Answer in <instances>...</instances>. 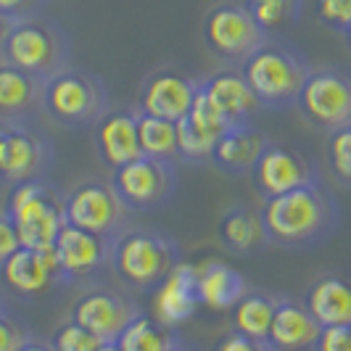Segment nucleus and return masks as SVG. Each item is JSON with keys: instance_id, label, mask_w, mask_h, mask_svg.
Wrapping results in <instances>:
<instances>
[{"instance_id": "nucleus-45", "label": "nucleus", "mask_w": 351, "mask_h": 351, "mask_svg": "<svg viewBox=\"0 0 351 351\" xmlns=\"http://www.w3.org/2000/svg\"><path fill=\"white\" fill-rule=\"evenodd\" d=\"M0 312H5V306H3V299H0Z\"/></svg>"}, {"instance_id": "nucleus-25", "label": "nucleus", "mask_w": 351, "mask_h": 351, "mask_svg": "<svg viewBox=\"0 0 351 351\" xmlns=\"http://www.w3.org/2000/svg\"><path fill=\"white\" fill-rule=\"evenodd\" d=\"M195 285H198L201 306L214 312H230L251 291L246 278L225 262L201 264L195 269Z\"/></svg>"}, {"instance_id": "nucleus-29", "label": "nucleus", "mask_w": 351, "mask_h": 351, "mask_svg": "<svg viewBox=\"0 0 351 351\" xmlns=\"http://www.w3.org/2000/svg\"><path fill=\"white\" fill-rule=\"evenodd\" d=\"M251 16L262 24L264 32L280 35L299 24L304 16V0H243Z\"/></svg>"}, {"instance_id": "nucleus-41", "label": "nucleus", "mask_w": 351, "mask_h": 351, "mask_svg": "<svg viewBox=\"0 0 351 351\" xmlns=\"http://www.w3.org/2000/svg\"><path fill=\"white\" fill-rule=\"evenodd\" d=\"M169 351H201L198 349V346H195V343H191V341H185V338H180V341H177L175 346H172V349Z\"/></svg>"}, {"instance_id": "nucleus-20", "label": "nucleus", "mask_w": 351, "mask_h": 351, "mask_svg": "<svg viewBox=\"0 0 351 351\" xmlns=\"http://www.w3.org/2000/svg\"><path fill=\"white\" fill-rule=\"evenodd\" d=\"M201 90L209 95V101L228 119L230 127L251 122V117L262 111L254 90L248 88L246 77L241 74L238 66H228L209 77H201Z\"/></svg>"}, {"instance_id": "nucleus-38", "label": "nucleus", "mask_w": 351, "mask_h": 351, "mask_svg": "<svg viewBox=\"0 0 351 351\" xmlns=\"http://www.w3.org/2000/svg\"><path fill=\"white\" fill-rule=\"evenodd\" d=\"M19 246H21V241H19L16 228H14L11 217L5 214V209H0V264L5 262Z\"/></svg>"}, {"instance_id": "nucleus-42", "label": "nucleus", "mask_w": 351, "mask_h": 351, "mask_svg": "<svg viewBox=\"0 0 351 351\" xmlns=\"http://www.w3.org/2000/svg\"><path fill=\"white\" fill-rule=\"evenodd\" d=\"M95 351H122V349H119V343H117V341H104Z\"/></svg>"}, {"instance_id": "nucleus-18", "label": "nucleus", "mask_w": 351, "mask_h": 351, "mask_svg": "<svg viewBox=\"0 0 351 351\" xmlns=\"http://www.w3.org/2000/svg\"><path fill=\"white\" fill-rule=\"evenodd\" d=\"M195 264L180 262L172 269V275L158 285L151 293V309L154 319L167 325V328H180L182 322H188L195 312L201 309L198 301V285H195Z\"/></svg>"}, {"instance_id": "nucleus-11", "label": "nucleus", "mask_w": 351, "mask_h": 351, "mask_svg": "<svg viewBox=\"0 0 351 351\" xmlns=\"http://www.w3.org/2000/svg\"><path fill=\"white\" fill-rule=\"evenodd\" d=\"M127 206L117 195L111 180H85L77 182L64 198V217L66 225L90 230L98 235L117 238L127 230Z\"/></svg>"}, {"instance_id": "nucleus-43", "label": "nucleus", "mask_w": 351, "mask_h": 351, "mask_svg": "<svg viewBox=\"0 0 351 351\" xmlns=\"http://www.w3.org/2000/svg\"><path fill=\"white\" fill-rule=\"evenodd\" d=\"M343 40H346V45H349V51H351V21H349V27L343 29Z\"/></svg>"}, {"instance_id": "nucleus-19", "label": "nucleus", "mask_w": 351, "mask_h": 351, "mask_svg": "<svg viewBox=\"0 0 351 351\" xmlns=\"http://www.w3.org/2000/svg\"><path fill=\"white\" fill-rule=\"evenodd\" d=\"M304 304L322 328H351V272L333 269L319 275L306 288Z\"/></svg>"}, {"instance_id": "nucleus-40", "label": "nucleus", "mask_w": 351, "mask_h": 351, "mask_svg": "<svg viewBox=\"0 0 351 351\" xmlns=\"http://www.w3.org/2000/svg\"><path fill=\"white\" fill-rule=\"evenodd\" d=\"M11 27H14V21L11 19H5L0 14V53H3V45H5V40H8V32H11Z\"/></svg>"}, {"instance_id": "nucleus-33", "label": "nucleus", "mask_w": 351, "mask_h": 351, "mask_svg": "<svg viewBox=\"0 0 351 351\" xmlns=\"http://www.w3.org/2000/svg\"><path fill=\"white\" fill-rule=\"evenodd\" d=\"M315 8L319 24L343 35V29L351 21V0H315Z\"/></svg>"}, {"instance_id": "nucleus-32", "label": "nucleus", "mask_w": 351, "mask_h": 351, "mask_svg": "<svg viewBox=\"0 0 351 351\" xmlns=\"http://www.w3.org/2000/svg\"><path fill=\"white\" fill-rule=\"evenodd\" d=\"M51 343L56 351H95L104 341L85 330L82 325H77L74 319H66L56 328Z\"/></svg>"}, {"instance_id": "nucleus-9", "label": "nucleus", "mask_w": 351, "mask_h": 351, "mask_svg": "<svg viewBox=\"0 0 351 351\" xmlns=\"http://www.w3.org/2000/svg\"><path fill=\"white\" fill-rule=\"evenodd\" d=\"M56 167V145L35 122H5L0 135V185L48 177Z\"/></svg>"}, {"instance_id": "nucleus-2", "label": "nucleus", "mask_w": 351, "mask_h": 351, "mask_svg": "<svg viewBox=\"0 0 351 351\" xmlns=\"http://www.w3.org/2000/svg\"><path fill=\"white\" fill-rule=\"evenodd\" d=\"M238 69L246 77L248 88L254 90L262 108L285 111L296 108L312 64L293 43L282 40L280 35H269L262 48L251 53Z\"/></svg>"}, {"instance_id": "nucleus-12", "label": "nucleus", "mask_w": 351, "mask_h": 351, "mask_svg": "<svg viewBox=\"0 0 351 351\" xmlns=\"http://www.w3.org/2000/svg\"><path fill=\"white\" fill-rule=\"evenodd\" d=\"M114 241L108 235H98L90 230L64 225L61 235L56 238V262L61 269V285L74 282H95L106 269H111V251Z\"/></svg>"}, {"instance_id": "nucleus-27", "label": "nucleus", "mask_w": 351, "mask_h": 351, "mask_svg": "<svg viewBox=\"0 0 351 351\" xmlns=\"http://www.w3.org/2000/svg\"><path fill=\"white\" fill-rule=\"evenodd\" d=\"M135 117H138V141H141L143 156L161 158L169 164H182L180 141H177V122L151 117V114L141 111L138 106H135Z\"/></svg>"}, {"instance_id": "nucleus-4", "label": "nucleus", "mask_w": 351, "mask_h": 351, "mask_svg": "<svg viewBox=\"0 0 351 351\" xmlns=\"http://www.w3.org/2000/svg\"><path fill=\"white\" fill-rule=\"evenodd\" d=\"M108 111V88L93 71L66 66L43 82V114L66 130H93Z\"/></svg>"}, {"instance_id": "nucleus-24", "label": "nucleus", "mask_w": 351, "mask_h": 351, "mask_svg": "<svg viewBox=\"0 0 351 351\" xmlns=\"http://www.w3.org/2000/svg\"><path fill=\"white\" fill-rule=\"evenodd\" d=\"M217 238L222 248L230 251L232 256H251L269 246L259 209H251L243 204H235L222 211L217 222Z\"/></svg>"}, {"instance_id": "nucleus-26", "label": "nucleus", "mask_w": 351, "mask_h": 351, "mask_svg": "<svg viewBox=\"0 0 351 351\" xmlns=\"http://www.w3.org/2000/svg\"><path fill=\"white\" fill-rule=\"evenodd\" d=\"M278 301H280V296H272L264 291H248L246 296L230 309L232 312V317H230L232 330L248 335V338H256V341H267Z\"/></svg>"}, {"instance_id": "nucleus-5", "label": "nucleus", "mask_w": 351, "mask_h": 351, "mask_svg": "<svg viewBox=\"0 0 351 351\" xmlns=\"http://www.w3.org/2000/svg\"><path fill=\"white\" fill-rule=\"evenodd\" d=\"M0 58L45 82L53 74L71 66L69 35L56 19L45 14L21 19L14 21Z\"/></svg>"}, {"instance_id": "nucleus-21", "label": "nucleus", "mask_w": 351, "mask_h": 351, "mask_svg": "<svg viewBox=\"0 0 351 351\" xmlns=\"http://www.w3.org/2000/svg\"><path fill=\"white\" fill-rule=\"evenodd\" d=\"M322 325L306 309V304L291 296H280L267 343L272 351H315Z\"/></svg>"}, {"instance_id": "nucleus-17", "label": "nucleus", "mask_w": 351, "mask_h": 351, "mask_svg": "<svg viewBox=\"0 0 351 351\" xmlns=\"http://www.w3.org/2000/svg\"><path fill=\"white\" fill-rule=\"evenodd\" d=\"M93 141L98 158L114 172L124 164L143 156L141 141H138V117L135 106L114 108L108 111L101 122L93 127Z\"/></svg>"}, {"instance_id": "nucleus-13", "label": "nucleus", "mask_w": 351, "mask_h": 351, "mask_svg": "<svg viewBox=\"0 0 351 351\" xmlns=\"http://www.w3.org/2000/svg\"><path fill=\"white\" fill-rule=\"evenodd\" d=\"M248 177H251L256 193L262 198H272V195L291 193L296 188L317 182L319 169L312 161V156H306L304 151L269 141Z\"/></svg>"}, {"instance_id": "nucleus-23", "label": "nucleus", "mask_w": 351, "mask_h": 351, "mask_svg": "<svg viewBox=\"0 0 351 351\" xmlns=\"http://www.w3.org/2000/svg\"><path fill=\"white\" fill-rule=\"evenodd\" d=\"M37 114H43V82L0 61V119L32 122Z\"/></svg>"}, {"instance_id": "nucleus-7", "label": "nucleus", "mask_w": 351, "mask_h": 351, "mask_svg": "<svg viewBox=\"0 0 351 351\" xmlns=\"http://www.w3.org/2000/svg\"><path fill=\"white\" fill-rule=\"evenodd\" d=\"M301 119L330 135L351 127V71L341 66H312L296 101Z\"/></svg>"}, {"instance_id": "nucleus-3", "label": "nucleus", "mask_w": 351, "mask_h": 351, "mask_svg": "<svg viewBox=\"0 0 351 351\" xmlns=\"http://www.w3.org/2000/svg\"><path fill=\"white\" fill-rule=\"evenodd\" d=\"M180 262L175 238L148 228H127L111 251V272L132 293H154Z\"/></svg>"}, {"instance_id": "nucleus-16", "label": "nucleus", "mask_w": 351, "mask_h": 351, "mask_svg": "<svg viewBox=\"0 0 351 351\" xmlns=\"http://www.w3.org/2000/svg\"><path fill=\"white\" fill-rule=\"evenodd\" d=\"M195 93H198V80L172 69H158L143 80L135 106L151 117L180 122L191 114Z\"/></svg>"}, {"instance_id": "nucleus-31", "label": "nucleus", "mask_w": 351, "mask_h": 351, "mask_svg": "<svg viewBox=\"0 0 351 351\" xmlns=\"http://www.w3.org/2000/svg\"><path fill=\"white\" fill-rule=\"evenodd\" d=\"M325 158H328V167L335 180L343 188H351V127H343V130L328 135Z\"/></svg>"}, {"instance_id": "nucleus-44", "label": "nucleus", "mask_w": 351, "mask_h": 351, "mask_svg": "<svg viewBox=\"0 0 351 351\" xmlns=\"http://www.w3.org/2000/svg\"><path fill=\"white\" fill-rule=\"evenodd\" d=\"M3 130H5V122H3V119H0V135H3Z\"/></svg>"}, {"instance_id": "nucleus-30", "label": "nucleus", "mask_w": 351, "mask_h": 351, "mask_svg": "<svg viewBox=\"0 0 351 351\" xmlns=\"http://www.w3.org/2000/svg\"><path fill=\"white\" fill-rule=\"evenodd\" d=\"M222 135L204 130L201 124H195L191 117L177 122V141H180V156L182 164H206L211 161L214 145Z\"/></svg>"}, {"instance_id": "nucleus-34", "label": "nucleus", "mask_w": 351, "mask_h": 351, "mask_svg": "<svg viewBox=\"0 0 351 351\" xmlns=\"http://www.w3.org/2000/svg\"><path fill=\"white\" fill-rule=\"evenodd\" d=\"M29 338L32 333L24 322H19V317H14L8 309L0 312V351H19Z\"/></svg>"}, {"instance_id": "nucleus-1", "label": "nucleus", "mask_w": 351, "mask_h": 351, "mask_svg": "<svg viewBox=\"0 0 351 351\" xmlns=\"http://www.w3.org/2000/svg\"><path fill=\"white\" fill-rule=\"evenodd\" d=\"M259 217L269 246L282 251H309L335 235L341 206L333 191L317 180L291 193L262 198Z\"/></svg>"}, {"instance_id": "nucleus-35", "label": "nucleus", "mask_w": 351, "mask_h": 351, "mask_svg": "<svg viewBox=\"0 0 351 351\" xmlns=\"http://www.w3.org/2000/svg\"><path fill=\"white\" fill-rule=\"evenodd\" d=\"M211 351H272V346L267 341H256V338H248V335L238 333V330H228L222 335Z\"/></svg>"}, {"instance_id": "nucleus-15", "label": "nucleus", "mask_w": 351, "mask_h": 351, "mask_svg": "<svg viewBox=\"0 0 351 351\" xmlns=\"http://www.w3.org/2000/svg\"><path fill=\"white\" fill-rule=\"evenodd\" d=\"M0 282L8 293L19 299H40L56 285H61V269L56 254L43 248L19 246L0 264Z\"/></svg>"}, {"instance_id": "nucleus-39", "label": "nucleus", "mask_w": 351, "mask_h": 351, "mask_svg": "<svg viewBox=\"0 0 351 351\" xmlns=\"http://www.w3.org/2000/svg\"><path fill=\"white\" fill-rule=\"evenodd\" d=\"M19 351H56V349H53L51 341H43V338H35V335H32Z\"/></svg>"}, {"instance_id": "nucleus-10", "label": "nucleus", "mask_w": 351, "mask_h": 351, "mask_svg": "<svg viewBox=\"0 0 351 351\" xmlns=\"http://www.w3.org/2000/svg\"><path fill=\"white\" fill-rule=\"evenodd\" d=\"M111 185L127 211H158L177 193V164L138 156L111 172Z\"/></svg>"}, {"instance_id": "nucleus-37", "label": "nucleus", "mask_w": 351, "mask_h": 351, "mask_svg": "<svg viewBox=\"0 0 351 351\" xmlns=\"http://www.w3.org/2000/svg\"><path fill=\"white\" fill-rule=\"evenodd\" d=\"M315 351H351V328H322Z\"/></svg>"}, {"instance_id": "nucleus-36", "label": "nucleus", "mask_w": 351, "mask_h": 351, "mask_svg": "<svg viewBox=\"0 0 351 351\" xmlns=\"http://www.w3.org/2000/svg\"><path fill=\"white\" fill-rule=\"evenodd\" d=\"M48 5V0H0V14L11 21H21L43 14V8Z\"/></svg>"}, {"instance_id": "nucleus-22", "label": "nucleus", "mask_w": 351, "mask_h": 351, "mask_svg": "<svg viewBox=\"0 0 351 351\" xmlns=\"http://www.w3.org/2000/svg\"><path fill=\"white\" fill-rule=\"evenodd\" d=\"M267 143H269V138L259 127H254L251 122L235 124L217 141L209 164H214L219 172L232 177L251 175L262 151L267 148Z\"/></svg>"}, {"instance_id": "nucleus-28", "label": "nucleus", "mask_w": 351, "mask_h": 351, "mask_svg": "<svg viewBox=\"0 0 351 351\" xmlns=\"http://www.w3.org/2000/svg\"><path fill=\"white\" fill-rule=\"evenodd\" d=\"M180 338L182 335L177 328H167V325L156 322L151 315L141 312L124 328V333L119 335L117 343L122 351H169Z\"/></svg>"}, {"instance_id": "nucleus-8", "label": "nucleus", "mask_w": 351, "mask_h": 351, "mask_svg": "<svg viewBox=\"0 0 351 351\" xmlns=\"http://www.w3.org/2000/svg\"><path fill=\"white\" fill-rule=\"evenodd\" d=\"M267 40L269 32H264L262 24L251 16L246 3H217L204 19V43L211 56H217L228 66H241Z\"/></svg>"}, {"instance_id": "nucleus-14", "label": "nucleus", "mask_w": 351, "mask_h": 351, "mask_svg": "<svg viewBox=\"0 0 351 351\" xmlns=\"http://www.w3.org/2000/svg\"><path fill=\"white\" fill-rule=\"evenodd\" d=\"M141 304L130 299L122 291L111 288H88L80 299L71 304L69 319L82 325L85 330L101 338V341H119L124 328L141 315Z\"/></svg>"}, {"instance_id": "nucleus-6", "label": "nucleus", "mask_w": 351, "mask_h": 351, "mask_svg": "<svg viewBox=\"0 0 351 351\" xmlns=\"http://www.w3.org/2000/svg\"><path fill=\"white\" fill-rule=\"evenodd\" d=\"M64 198L66 193L48 177L16 182L8 188L3 209L11 217L21 246L43 248V251H51L56 246V238L66 225Z\"/></svg>"}]
</instances>
